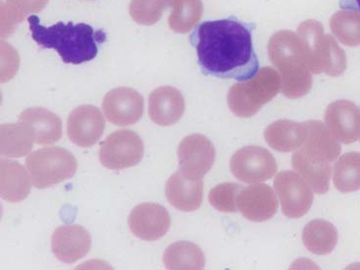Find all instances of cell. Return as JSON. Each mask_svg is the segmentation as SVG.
<instances>
[{"label": "cell", "mask_w": 360, "mask_h": 270, "mask_svg": "<svg viewBox=\"0 0 360 270\" xmlns=\"http://www.w3.org/2000/svg\"><path fill=\"white\" fill-rule=\"evenodd\" d=\"M255 27L235 16L198 25L190 41L197 51L201 72L206 76L239 82L252 79L259 71L252 43Z\"/></svg>", "instance_id": "obj_1"}, {"label": "cell", "mask_w": 360, "mask_h": 270, "mask_svg": "<svg viewBox=\"0 0 360 270\" xmlns=\"http://www.w3.org/2000/svg\"><path fill=\"white\" fill-rule=\"evenodd\" d=\"M32 38L41 48L54 49L66 64L79 65L96 58L99 46L108 39L103 30L88 24L58 23L46 27L36 15L28 17Z\"/></svg>", "instance_id": "obj_2"}, {"label": "cell", "mask_w": 360, "mask_h": 270, "mask_svg": "<svg viewBox=\"0 0 360 270\" xmlns=\"http://www.w3.org/2000/svg\"><path fill=\"white\" fill-rule=\"evenodd\" d=\"M270 60L281 73V91L289 98H302L312 86L302 39L290 31L273 34L268 46Z\"/></svg>", "instance_id": "obj_3"}, {"label": "cell", "mask_w": 360, "mask_h": 270, "mask_svg": "<svg viewBox=\"0 0 360 270\" xmlns=\"http://www.w3.org/2000/svg\"><path fill=\"white\" fill-rule=\"evenodd\" d=\"M299 34L304 44L305 57L310 72L325 73L330 77L341 76L346 71L347 59L334 38L325 36L319 22L309 20L299 27Z\"/></svg>", "instance_id": "obj_4"}, {"label": "cell", "mask_w": 360, "mask_h": 270, "mask_svg": "<svg viewBox=\"0 0 360 270\" xmlns=\"http://www.w3.org/2000/svg\"><path fill=\"white\" fill-rule=\"evenodd\" d=\"M281 86L280 74L270 67H264L250 80L236 84L230 89L228 105L238 117H252L277 96Z\"/></svg>", "instance_id": "obj_5"}, {"label": "cell", "mask_w": 360, "mask_h": 270, "mask_svg": "<svg viewBox=\"0 0 360 270\" xmlns=\"http://www.w3.org/2000/svg\"><path fill=\"white\" fill-rule=\"evenodd\" d=\"M27 169L32 183L38 189H46L59 184L75 175L76 158L60 147L41 148L27 158Z\"/></svg>", "instance_id": "obj_6"}, {"label": "cell", "mask_w": 360, "mask_h": 270, "mask_svg": "<svg viewBox=\"0 0 360 270\" xmlns=\"http://www.w3.org/2000/svg\"><path fill=\"white\" fill-rule=\"evenodd\" d=\"M143 155V141L131 130H119L111 134L99 150L101 165L112 170L133 167L141 162Z\"/></svg>", "instance_id": "obj_7"}, {"label": "cell", "mask_w": 360, "mask_h": 270, "mask_svg": "<svg viewBox=\"0 0 360 270\" xmlns=\"http://www.w3.org/2000/svg\"><path fill=\"white\" fill-rule=\"evenodd\" d=\"M230 169L238 180L257 184L276 174L277 162L266 148L250 146L234 153L230 160Z\"/></svg>", "instance_id": "obj_8"}, {"label": "cell", "mask_w": 360, "mask_h": 270, "mask_svg": "<svg viewBox=\"0 0 360 270\" xmlns=\"http://www.w3.org/2000/svg\"><path fill=\"white\" fill-rule=\"evenodd\" d=\"M274 188L285 217L300 218L309 212L314 202V190L299 173L292 171L278 173Z\"/></svg>", "instance_id": "obj_9"}, {"label": "cell", "mask_w": 360, "mask_h": 270, "mask_svg": "<svg viewBox=\"0 0 360 270\" xmlns=\"http://www.w3.org/2000/svg\"><path fill=\"white\" fill-rule=\"evenodd\" d=\"M215 148L205 136L193 134L184 138L178 148L180 172L188 179L201 180L214 165Z\"/></svg>", "instance_id": "obj_10"}, {"label": "cell", "mask_w": 360, "mask_h": 270, "mask_svg": "<svg viewBox=\"0 0 360 270\" xmlns=\"http://www.w3.org/2000/svg\"><path fill=\"white\" fill-rule=\"evenodd\" d=\"M304 123L309 134L304 145L297 152L311 165H331L341 155L340 142L333 137L321 121L309 120Z\"/></svg>", "instance_id": "obj_11"}, {"label": "cell", "mask_w": 360, "mask_h": 270, "mask_svg": "<svg viewBox=\"0 0 360 270\" xmlns=\"http://www.w3.org/2000/svg\"><path fill=\"white\" fill-rule=\"evenodd\" d=\"M129 227L143 241H156L168 232L171 217L168 210L158 204H141L131 210Z\"/></svg>", "instance_id": "obj_12"}, {"label": "cell", "mask_w": 360, "mask_h": 270, "mask_svg": "<svg viewBox=\"0 0 360 270\" xmlns=\"http://www.w3.org/2000/svg\"><path fill=\"white\" fill-rule=\"evenodd\" d=\"M103 108L109 122L128 126L140 120L143 112V98L130 88H118L104 98Z\"/></svg>", "instance_id": "obj_13"}, {"label": "cell", "mask_w": 360, "mask_h": 270, "mask_svg": "<svg viewBox=\"0 0 360 270\" xmlns=\"http://www.w3.org/2000/svg\"><path fill=\"white\" fill-rule=\"evenodd\" d=\"M105 121L96 106L82 105L70 114L67 123L68 137L75 145L89 148L103 136Z\"/></svg>", "instance_id": "obj_14"}, {"label": "cell", "mask_w": 360, "mask_h": 270, "mask_svg": "<svg viewBox=\"0 0 360 270\" xmlns=\"http://www.w3.org/2000/svg\"><path fill=\"white\" fill-rule=\"evenodd\" d=\"M325 123L338 142L349 145L360 137V112L352 101H337L328 106Z\"/></svg>", "instance_id": "obj_15"}, {"label": "cell", "mask_w": 360, "mask_h": 270, "mask_svg": "<svg viewBox=\"0 0 360 270\" xmlns=\"http://www.w3.org/2000/svg\"><path fill=\"white\" fill-rule=\"evenodd\" d=\"M237 205L240 214L253 222L267 221L278 210L274 191L270 186L258 183L243 188L238 195Z\"/></svg>", "instance_id": "obj_16"}, {"label": "cell", "mask_w": 360, "mask_h": 270, "mask_svg": "<svg viewBox=\"0 0 360 270\" xmlns=\"http://www.w3.org/2000/svg\"><path fill=\"white\" fill-rule=\"evenodd\" d=\"M91 247V235L80 225L58 227L52 236V252L64 264H72L80 261L89 254Z\"/></svg>", "instance_id": "obj_17"}, {"label": "cell", "mask_w": 360, "mask_h": 270, "mask_svg": "<svg viewBox=\"0 0 360 270\" xmlns=\"http://www.w3.org/2000/svg\"><path fill=\"white\" fill-rule=\"evenodd\" d=\"M184 112L185 100L177 89L160 86L150 94L148 114L158 125H174L182 118Z\"/></svg>", "instance_id": "obj_18"}, {"label": "cell", "mask_w": 360, "mask_h": 270, "mask_svg": "<svg viewBox=\"0 0 360 270\" xmlns=\"http://www.w3.org/2000/svg\"><path fill=\"white\" fill-rule=\"evenodd\" d=\"M165 193L168 202L175 209L195 212L202 204L203 183L201 180L188 179L179 171L169 178Z\"/></svg>", "instance_id": "obj_19"}, {"label": "cell", "mask_w": 360, "mask_h": 270, "mask_svg": "<svg viewBox=\"0 0 360 270\" xmlns=\"http://www.w3.org/2000/svg\"><path fill=\"white\" fill-rule=\"evenodd\" d=\"M307 134L309 131L305 123L283 119L268 126L264 132V139L273 150L290 153L299 150L304 145Z\"/></svg>", "instance_id": "obj_20"}, {"label": "cell", "mask_w": 360, "mask_h": 270, "mask_svg": "<svg viewBox=\"0 0 360 270\" xmlns=\"http://www.w3.org/2000/svg\"><path fill=\"white\" fill-rule=\"evenodd\" d=\"M20 122L30 126L38 145L46 146L58 142L62 135L60 118L51 111L42 108L26 109L20 114Z\"/></svg>", "instance_id": "obj_21"}, {"label": "cell", "mask_w": 360, "mask_h": 270, "mask_svg": "<svg viewBox=\"0 0 360 270\" xmlns=\"http://www.w3.org/2000/svg\"><path fill=\"white\" fill-rule=\"evenodd\" d=\"M31 176L19 162L2 160L0 165V189L2 199L20 202L31 192Z\"/></svg>", "instance_id": "obj_22"}, {"label": "cell", "mask_w": 360, "mask_h": 270, "mask_svg": "<svg viewBox=\"0 0 360 270\" xmlns=\"http://www.w3.org/2000/svg\"><path fill=\"white\" fill-rule=\"evenodd\" d=\"M339 235L331 222L314 219L304 227L302 241L305 248L312 254L325 256L334 251Z\"/></svg>", "instance_id": "obj_23"}, {"label": "cell", "mask_w": 360, "mask_h": 270, "mask_svg": "<svg viewBox=\"0 0 360 270\" xmlns=\"http://www.w3.org/2000/svg\"><path fill=\"white\" fill-rule=\"evenodd\" d=\"M1 155L7 158H21L28 155L33 148L34 136L30 126L23 122L2 125Z\"/></svg>", "instance_id": "obj_24"}, {"label": "cell", "mask_w": 360, "mask_h": 270, "mask_svg": "<svg viewBox=\"0 0 360 270\" xmlns=\"http://www.w3.org/2000/svg\"><path fill=\"white\" fill-rule=\"evenodd\" d=\"M163 262L167 269H202L205 266V257L197 245L182 241L174 243L166 249Z\"/></svg>", "instance_id": "obj_25"}, {"label": "cell", "mask_w": 360, "mask_h": 270, "mask_svg": "<svg viewBox=\"0 0 360 270\" xmlns=\"http://www.w3.org/2000/svg\"><path fill=\"white\" fill-rule=\"evenodd\" d=\"M333 181L339 192L352 193L360 190V153H345L337 160Z\"/></svg>", "instance_id": "obj_26"}, {"label": "cell", "mask_w": 360, "mask_h": 270, "mask_svg": "<svg viewBox=\"0 0 360 270\" xmlns=\"http://www.w3.org/2000/svg\"><path fill=\"white\" fill-rule=\"evenodd\" d=\"M171 5L173 11L169 26L175 33H188L200 21L203 10L201 0H171Z\"/></svg>", "instance_id": "obj_27"}, {"label": "cell", "mask_w": 360, "mask_h": 270, "mask_svg": "<svg viewBox=\"0 0 360 270\" xmlns=\"http://www.w3.org/2000/svg\"><path fill=\"white\" fill-rule=\"evenodd\" d=\"M292 168L312 188L316 194H326L329 191L330 179L332 175V166L315 165L302 158L297 150L292 157Z\"/></svg>", "instance_id": "obj_28"}, {"label": "cell", "mask_w": 360, "mask_h": 270, "mask_svg": "<svg viewBox=\"0 0 360 270\" xmlns=\"http://www.w3.org/2000/svg\"><path fill=\"white\" fill-rule=\"evenodd\" d=\"M332 32L345 46H360V12L339 11L332 17Z\"/></svg>", "instance_id": "obj_29"}, {"label": "cell", "mask_w": 360, "mask_h": 270, "mask_svg": "<svg viewBox=\"0 0 360 270\" xmlns=\"http://www.w3.org/2000/svg\"><path fill=\"white\" fill-rule=\"evenodd\" d=\"M171 0H131L130 14L136 23L151 26L160 21Z\"/></svg>", "instance_id": "obj_30"}, {"label": "cell", "mask_w": 360, "mask_h": 270, "mask_svg": "<svg viewBox=\"0 0 360 270\" xmlns=\"http://www.w3.org/2000/svg\"><path fill=\"white\" fill-rule=\"evenodd\" d=\"M243 186L237 183H223L210 191L208 200L214 209L222 212H237V199Z\"/></svg>", "instance_id": "obj_31"}, {"label": "cell", "mask_w": 360, "mask_h": 270, "mask_svg": "<svg viewBox=\"0 0 360 270\" xmlns=\"http://www.w3.org/2000/svg\"><path fill=\"white\" fill-rule=\"evenodd\" d=\"M340 7L349 11L360 12V0H340Z\"/></svg>", "instance_id": "obj_32"}]
</instances>
